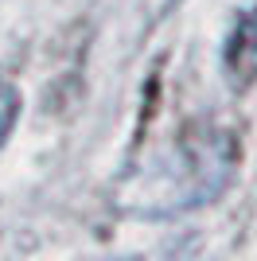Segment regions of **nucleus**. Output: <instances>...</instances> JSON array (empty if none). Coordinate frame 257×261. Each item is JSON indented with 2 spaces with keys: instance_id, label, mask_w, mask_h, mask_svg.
Here are the masks:
<instances>
[{
  "instance_id": "f257e3e1",
  "label": "nucleus",
  "mask_w": 257,
  "mask_h": 261,
  "mask_svg": "<svg viewBox=\"0 0 257 261\" xmlns=\"http://www.w3.org/2000/svg\"><path fill=\"white\" fill-rule=\"evenodd\" d=\"M226 59H230V70H234L238 82H253L257 78V12L242 20Z\"/></svg>"
},
{
  "instance_id": "f03ea898",
  "label": "nucleus",
  "mask_w": 257,
  "mask_h": 261,
  "mask_svg": "<svg viewBox=\"0 0 257 261\" xmlns=\"http://www.w3.org/2000/svg\"><path fill=\"white\" fill-rule=\"evenodd\" d=\"M12 117H16V94H12L8 86H0V141L8 137Z\"/></svg>"
}]
</instances>
